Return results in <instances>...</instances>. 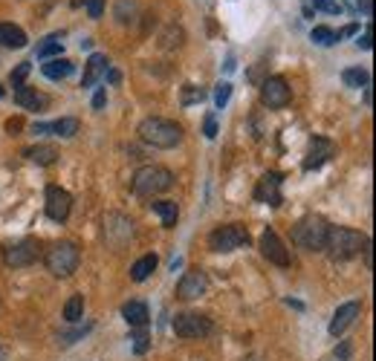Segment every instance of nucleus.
Segmentation results:
<instances>
[{"instance_id":"nucleus-10","label":"nucleus","mask_w":376,"mask_h":361,"mask_svg":"<svg viewBox=\"0 0 376 361\" xmlns=\"http://www.w3.org/2000/svg\"><path fill=\"white\" fill-rule=\"evenodd\" d=\"M336 156V142L324 139V136H313L310 144H307V154H304V162L301 168L304 171H318L324 162H330Z\"/></svg>"},{"instance_id":"nucleus-32","label":"nucleus","mask_w":376,"mask_h":361,"mask_svg":"<svg viewBox=\"0 0 376 361\" xmlns=\"http://www.w3.org/2000/svg\"><path fill=\"white\" fill-rule=\"evenodd\" d=\"M310 6L318 9V12H327V15H342L339 0H310Z\"/></svg>"},{"instance_id":"nucleus-36","label":"nucleus","mask_w":376,"mask_h":361,"mask_svg":"<svg viewBox=\"0 0 376 361\" xmlns=\"http://www.w3.org/2000/svg\"><path fill=\"white\" fill-rule=\"evenodd\" d=\"M359 46H362V50H370V46H373V32H370V27L365 29V35H359V41H356Z\"/></svg>"},{"instance_id":"nucleus-5","label":"nucleus","mask_w":376,"mask_h":361,"mask_svg":"<svg viewBox=\"0 0 376 361\" xmlns=\"http://www.w3.org/2000/svg\"><path fill=\"white\" fill-rule=\"evenodd\" d=\"M81 263V252L73 240H61V243H53L43 254V266L50 269V275L55 278H69Z\"/></svg>"},{"instance_id":"nucleus-30","label":"nucleus","mask_w":376,"mask_h":361,"mask_svg":"<svg viewBox=\"0 0 376 361\" xmlns=\"http://www.w3.org/2000/svg\"><path fill=\"white\" fill-rule=\"evenodd\" d=\"M229 99H231V84H229V81H220L217 90H215V107L223 110V107L229 104Z\"/></svg>"},{"instance_id":"nucleus-25","label":"nucleus","mask_w":376,"mask_h":361,"mask_svg":"<svg viewBox=\"0 0 376 361\" xmlns=\"http://www.w3.org/2000/svg\"><path fill=\"white\" fill-rule=\"evenodd\" d=\"M342 81L347 87H370V72L362 69V67H350L342 72Z\"/></svg>"},{"instance_id":"nucleus-29","label":"nucleus","mask_w":376,"mask_h":361,"mask_svg":"<svg viewBox=\"0 0 376 361\" xmlns=\"http://www.w3.org/2000/svg\"><path fill=\"white\" fill-rule=\"evenodd\" d=\"M203 99H206V90L203 87H197V84H185L182 87V104L185 107H192V104H197Z\"/></svg>"},{"instance_id":"nucleus-38","label":"nucleus","mask_w":376,"mask_h":361,"mask_svg":"<svg viewBox=\"0 0 376 361\" xmlns=\"http://www.w3.org/2000/svg\"><path fill=\"white\" fill-rule=\"evenodd\" d=\"M20 128H23V122H20V118H9V122H6V130H9L12 136H15Z\"/></svg>"},{"instance_id":"nucleus-33","label":"nucleus","mask_w":376,"mask_h":361,"mask_svg":"<svg viewBox=\"0 0 376 361\" xmlns=\"http://www.w3.org/2000/svg\"><path fill=\"white\" fill-rule=\"evenodd\" d=\"M130 341H133V350H136L139 355H142V353L148 350V332H145V329H136Z\"/></svg>"},{"instance_id":"nucleus-34","label":"nucleus","mask_w":376,"mask_h":361,"mask_svg":"<svg viewBox=\"0 0 376 361\" xmlns=\"http://www.w3.org/2000/svg\"><path fill=\"white\" fill-rule=\"evenodd\" d=\"M84 4H87V12L93 20H99L105 15V0H84Z\"/></svg>"},{"instance_id":"nucleus-12","label":"nucleus","mask_w":376,"mask_h":361,"mask_svg":"<svg viewBox=\"0 0 376 361\" xmlns=\"http://www.w3.org/2000/svg\"><path fill=\"white\" fill-rule=\"evenodd\" d=\"M281 185H284V177H281L278 171L264 174L261 179H257V185H255V200H257V203H264V205H269V208H278L281 203H284Z\"/></svg>"},{"instance_id":"nucleus-11","label":"nucleus","mask_w":376,"mask_h":361,"mask_svg":"<svg viewBox=\"0 0 376 361\" xmlns=\"http://www.w3.org/2000/svg\"><path fill=\"white\" fill-rule=\"evenodd\" d=\"M293 99V93H290V84L287 79H281V76H272L267 81H261V102L264 107L269 110H281V107H287Z\"/></svg>"},{"instance_id":"nucleus-19","label":"nucleus","mask_w":376,"mask_h":361,"mask_svg":"<svg viewBox=\"0 0 376 361\" xmlns=\"http://www.w3.org/2000/svg\"><path fill=\"white\" fill-rule=\"evenodd\" d=\"M122 318L128 321L130 329H145V327H148V318H151L148 304H145V301H128V304L122 306Z\"/></svg>"},{"instance_id":"nucleus-23","label":"nucleus","mask_w":376,"mask_h":361,"mask_svg":"<svg viewBox=\"0 0 376 361\" xmlns=\"http://www.w3.org/2000/svg\"><path fill=\"white\" fill-rule=\"evenodd\" d=\"M151 208H154V214L159 217L162 226H166V229H174V226H177L180 208H177V203H174V200H156V203H151Z\"/></svg>"},{"instance_id":"nucleus-27","label":"nucleus","mask_w":376,"mask_h":361,"mask_svg":"<svg viewBox=\"0 0 376 361\" xmlns=\"http://www.w3.org/2000/svg\"><path fill=\"white\" fill-rule=\"evenodd\" d=\"M81 315H84V295H73L64 304V318L69 324H76V321H81Z\"/></svg>"},{"instance_id":"nucleus-6","label":"nucleus","mask_w":376,"mask_h":361,"mask_svg":"<svg viewBox=\"0 0 376 361\" xmlns=\"http://www.w3.org/2000/svg\"><path fill=\"white\" fill-rule=\"evenodd\" d=\"M249 246V229L241 226V223H226V226H217L215 231L208 234V249L211 252H220V254H229V252H238Z\"/></svg>"},{"instance_id":"nucleus-16","label":"nucleus","mask_w":376,"mask_h":361,"mask_svg":"<svg viewBox=\"0 0 376 361\" xmlns=\"http://www.w3.org/2000/svg\"><path fill=\"white\" fill-rule=\"evenodd\" d=\"M15 104L23 107V110H46V104H50V99H46L43 93H38L35 87H27V84H20L15 87Z\"/></svg>"},{"instance_id":"nucleus-20","label":"nucleus","mask_w":376,"mask_h":361,"mask_svg":"<svg viewBox=\"0 0 376 361\" xmlns=\"http://www.w3.org/2000/svg\"><path fill=\"white\" fill-rule=\"evenodd\" d=\"M41 69H43V76L50 79V81H64V79L73 76L76 64L69 61V58H50V61H46V64L41 67Z\"/></svg>"},{"instance_id":"nucleus-37","label":"nucleus","mask_w":376,"mask_h":361,"mask_svg":"<svg viewBox=\"0 0 376 361\" xmlns=\"http://www.w3.org/2000/svg\"><path fill=\"white\" fill-rule=\"evenodd\" d=\"M105 102H107V93H105V90H99L96 95H93V110H102V107H105Z\"/></svg>"},{"instance_id":"nucleus-26","label":"nucleus","mask_w":376,"mask_h":361,"mask_svg":"<svg viewBox=\"0 0 376 361\" xmlns=\"http://www.w3.org/2000/svg\"><path fill=\"white\" fill-rule=\"evenodd\" d=\"M61 50H64V41H61V35H50L43 43H38V58H53V55H61Z\"/></svg>"},{"instance_id":"nucleus-22","label":"nucleus","mask_w":376,"mask_h":361,"mask_svg":"<svg viewBox=\"0 0 376 361\" xmlns=\"http://www.w3.org/2000/svg\"><path fill=\"white\" fill-rule=\"evenodd\" d=\"M23 156H27L29 162H35V165H55L61 154L53 148V144H32V148L23 151Z\"/></svg>"},{"instance_id":"nucleus-17","label":"nucleus","mask_w":376,"mask_h":361,"mask_svg":"<svg viewBox=\"0 0 376 361\" xmlns=\"http://www.w3.org/2000/svg\"><path fill=\"white\" fill-rule=\"evenodd\" d=\"M107 69H110L107 55H102V53H93V55L87 58V67H84L81 87H96V84L105 79V72H107Z\"/></svg>"},{"instance_id":"nucleus-35","label":"nucleus","mask_w":376,"mask_h":361,"mask_svg":"<svg viewBox=\"0 0 376 361\" xmlns=\"http://www.w3.org/2000/svg\"><path fill=\"white\" fill-rule=\"evenodd\" d=\"M203 136H206V139H215V136H217V118H215V116H206Z\"/></svg>"},{"instance_id":"nucleus-8","label":"nucleus","mask_w":376,"mask_h":361,"mask_svg":"<svg viewBox=\"0 0 376 361\" xmlns=\"http://www.w3.org/2000/svg\"><path fill=\"white\" fill-rule=\"evenodd\" d=\"M38 260V240L35 237H23L18 243L4 249V263L9 269H23V266H32Z\"/></svg>"},{"instance_id":"nucleus-3","label":"nucleus","mask_w":376,"mask_h":361,"mask_svg":"<svg viewBox=\"0 0 376 361\" xmlns=\"http://www.w3.org/2000/svg\"><path fill=\"white\" fill-rule=\"evenodd\" d=\"M174 174L168 171V168H162V165H142L139 171L133 174L130 179V191L136 197H156L162 194V191H168L174 188Z\"/></svg>"},{"instance_id":"nucleus-7","label":"nucleus","mask_w":376,"mask_h":361,"mask_svg":"<svg viewBox=\"0 0 376 361\" xmlns=\"http://www.w3.org/2000/svg\"><path fill=\"white\" fill-rule=\"evenodd\" d=\"M171 327H174V332L180 335V339H206V335L215 332L211 318L200 315V312H180Z\"/></svg>"},{"instance_id":"nucleus-9","label":"nucleus","mask_w":376,"mask_h":361,"mask_svg":"<svg viewBox=\"0 0 376 361\" xmlns=\"http://www.w3.org/2000/svg\"><path fill=\"white\" fill-rule=\"evenodd\" d=\"M46 217L53 223H67L69 211H73V194L61 185H46Z\"/></svg>"},{"instance_id":"nucleus-28","label":"nucleus","mask_w":376,"mask_h":361,"mask_svg":"<svg viewBox=\"0 0 376 361\" xmlns=\"http://www.w3.org/2000/svg\"><path fill=\"white\" fill-rule=\"evenodd\" d=\"M310 38H313V43H318V46H333V43H339V32L330 29V27H316V29L310 32Z\"/></svg>"},{"instance_id":"nucleus-2","label":"nucleus","mask_w":376,"mask_h":361,"mask_svg":"<svg viewBox=\"0 0 376 361\" xmlns=\"http://www.w3.org/2000/svg\"><path fill=\"white\" fill-rule=\"evenodd\" d=\"M368 240L370 237L356 231V229L330 226V229H327V240H324V254L330 260H350V257H356L365 249Z\"/></svg>"},{"instance_id":"nucleus-39","label":"nucleus","mask_w":376,"mask_h":361,"mask_svg":"<svg viewBox=\"0 0 376 361\" xmlns=\"http://www.w3.org/2000/svg\"><path fill=\"white\" fill-rule=\"evenodd\" d=\"M105 79H107L110 84H119L122 76H119V69H107V72H105Z\"/></svg>"},{"instance_id":"nucleus-31","label":"nucleus","mask_w":376,"mask_h":361,"mask_svg":"<svg viewBox=\"0 0 376 361\" xmlns=\"http://www.w3.org/2000/svg\"><path fill=\"white\" fill-rule=\"evenodd\" d=\"M29 69H32V64L29 61H20L15 69H12V76H9V81H12V87H20L23 81H27V76H29Z\"/></svg>"},{"instance_id":"nucleus-21","label":"nucleus","mask_w":376,"mask_h":361,"mask_svg":"<svg viewBox=\"0 0 376 361\" xmlns=\"http://www.w3.org/2000/svg\"><path fill=\"white\" fill-rule=\"evenodd\" d=\"M0 46H9V50H23L27 46V32L15 23H0Z\"/></svg>"},{"instance_id":"nucleus-40","label":"nucleus","mask_w":376,"mask_h":361,"mask_svg":"<svg viewBox=\"0 0 376 361\" xmlns=\"http://www.w3.org/2000/svg\"><path fill=\"white\" fill-rule=\"evenodd\" d=\"M336 355H339V358H347V355H350V347H347V344H344V347H342V350H339V347H336Z\"/></svg>"},{"instance_id":"nucleus-4","label":"nucleus","mask_w":376,"mask_h":361,"mask_svg":"<svg viewBox=\"0 0 376 361\" xmlns=\"http://www.w3.org/2000/svg\"><path fill=\"white\" fill-rule=\"evenodd\" d=\"M327 229H330V223H327L321 214H304L293 226V240L307 252H324Z\"/></svg>"},{"instance_id":"nucleus-14","label":"nucleus","mask_w":376,"mask_h":361,"mask_svg":"<svg viewBox=\"0 0 376 361\" xmlns=\"http://www.w3.org/2000/svg\"><path fill=\"white\" fill-rule=\"evenodd\" d=\"M261 254L269 263H275V266H284V269L290 266V249L284 246V240L275 234V229H264V234H261Z\"/></svg>"},{"instance_id":"nucleus-1","label":"nucleus","mask_w":376,"mask_h":361,"mask_svg":"<svg viewBox=\"0 0 376 361\" xmlns=\"http://www.w3.org/2000/svg\"><path fill=\"white\" fill-rule=\"evenodd\" d=\"M139 139H142L145 144H151V148H159V151H171L177 148V144L182 142V128L177 122H171V118H162V116H148L139 122L136 128Z\"/></svg>"},{"instance_id":"nucleus-15","label":"nucleus","mask_w":376,"mask_h":361,"mask_svg":"<svg viewBox=\"0 0 376 361\" xmlns=\"http://www.w3.org/2000/svg\"><path fill=\"white\" fill-rule=\"evenodd\" d=\"M362 315V304L359 301H347L342 304L336 312H333V321H330V335L333 339H339V335H344L350 327H354V321Z\"/></svg>"},{"instance_id":"nucleus-18","label":"nucleus","mask_w":376,"mask_h":361,"mask_svg":"<svg viewBox=\"0 0 376 361\" xmlns=\"http://www.w3.org/2000/svg\"><path fill=\"white\" fill-rule=\"evenodd\" d=\"M79 128H81V122H79L76 116H64V118H58V122H50V125H35L32 130L35 133H55L61 139H73L79 133Z\"/></svg>"},{"instance_id":"nucleus-24","label":"nucleus","mask_w":376,"mask_h":361,"mask_svg":"<svg viewBox=\"0 0 376 361\" xmlns=\"http://www.w3.org/2000/svg\"><path fill=\"white\" fill-rule=\"evenodd\" d=\"M156 254H145V257H139L133 266H130V280H136V283H142V280H148L151 275H154V269H156Z\"/></svg>"},{"instance_id":"nucleus-41","label":"nucleus","mask_w":376,"mask_h":361,"mask_svg":"<svg viewBox=\"0 0 376 361\" xmlns=\"http://www.w3.org/2000/svg\"><path fill=\"white\" fill-rule=\"evenodd\" d=\"M0 95H4V90H0Z\"/></svg>"},{"instance_id":"nucleus-13","label":"nucleus","mask_w":376,"mask_h":361,"mask_svg":"<svg viewBox=\"0 0 376 361\" xmlns=\"http://www.w3.org/2000/svg\"><path fill=\"white\" fill-rule=\"evenodd\" d=\"M206 289H208V278L203 269H188L180 283H177V298L180 301H197L206 295Z\"/></svg>"}]
</instances>
